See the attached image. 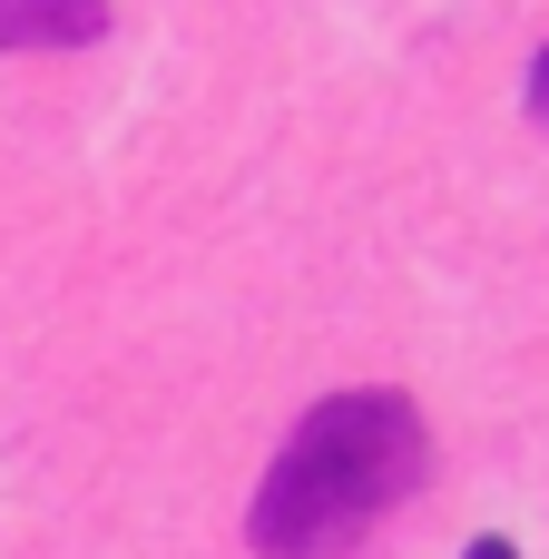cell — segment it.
<instances>
[{
  "label": "cell",
  "instance_id": "cell-1",
  "mask_svg": "<svg viewBox=\"0 0 549 559\" xmlns=\"http://www.w3.org/2000/svg\"><path fill=\"white\" fill-rule=\"evenodd\" d=\"M432 472V432L413 413V393L363 383V393H324L285 452L255 481L246 511V550L255 559H344L373 540V521H393Z\"/></svg>",
  "mask_w": 549,
  "mask_h": 559
},
{
  "label": "cell",
  "instance_id": "cell-2",
  "mask_svg": "<svg viewBox=\"0 0 549 559\" xmlns=\"http://www.w3.org/2000/svg\"><path fill=\"white\" fill-rule=\"evenodd\" d=\"M108 10L98 0H29V10H0V49H79L98 39Z\"/></svg>",
  "mask_w": 549,
  "mask_h": 559
},
{
  "label": "cell",
  "instance_id": "cell-3",
  "mask_svg": "<svg viewBox=\"0 0 549 559\" xmlns=\"http://www.w3.org/2000/svg\"><path fill=\"white\" fill-rule=\"evenodd\" d=\"M530 118H540V128H549V49H540V59H530Z\"/></svg>",
  "mask_w": 549,
  "mask_h": 559
},
{
  "label": "cell",
  "instance_id": "cell-4",
  "mask_svg": "<svg viewBox=\"0 0 549 559\" xmlns=\"http://www.w3.org/2000/svg\"><path fill=\"white\" fill-rule=\"evenodd\" d=\"M462 559H521V550H511V540L491 531V540H472V550H462Z\"/></svg>",
  "mask_w": 549,
  "mask_h": 559
}]
</instances>
